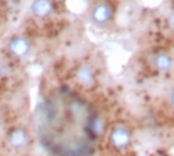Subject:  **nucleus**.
<instances>
[{
	"label": "nucleus",
	"mask_w": 174,
	"mask_h": 156,
	"mask_svg": "<svg viewBox=\"0 0 174 156\" xmlns=\"http://www.w3.org/2000/svg\"><path fill=\"white\" fill-rule=\"evenodd\" d=\"M155 66L159 70H168L171 67V58L167 54H158L155 58Z\"/></svg>",
	"instance_id": "obj_7"
},
{
	"label": "nucleus",
	"mask_w": 174,
	"mask_h": 156,
	"mask_svg": "<svg viewBox=\"0 0 174 156\" xmlns=\"http://www.w3.org/2000/svg\"><path fill=\"white\" fill-rule=\"evenodd\" d=\"M170 24H171V25L174 27V16H171V19H170Z\"/></svg>",
	"instance_id": "obj_9"
},
{
	"label": "nucleus",
	"mask_w": 174,
	"mask_h": 156,
	"mask_svg": "<svg viewBox=\"0 0 174 156\" xmlns=\"http://www.w3.org/2000/svg\"><path fill=\"white\" fill-rule=\"evenodd\" d=\"M91 129L95 132V134H101L103 129H104V120L101 117H95L91 120Z\"/></svg>",
	"instance_id": "obj_8"
},
{
	"label": "nucleus",
	"mask_w": 174,
	"mask_h": 156,
	"mask_svg": "<svg viewBox=\"0 0 174 156\" xmlns=\"http://www.w3.org/2000/svg\"><path fill=\"white\" fill-rule=\"evenodd\" d=\"M7 49L12 55H15L18 58H22L30 52V40L25 39V37H21V36L13 37V39L9 40Z\"/></svg>",
	"instance_id": "obj_1"
},
{
	"label": "nucleus",
	"mask_w": 174,
	"mask_h": 156,
	"mask_svg": "<svg viewBox=\"0 0 174 156\" xmlns=\"http://www.w3.org/2000/svg\"><path fill=\"white\" fill-rule=\"evenodd\" d=\"M52 12L51 0H33L31 3V13L37 18H45Z\"/></svg>",
	"instance_id": "obj_3"
},
{
	"label": "nucleus",
	"mask_w": 174,
	"mask_h": 156,
	"mask_svg": "<svg viewBox=\"0 0 174 156\" xmlns=\"http://www.w3.org/2000/svg\"><path fill=\"white\" fill-rule=\"evenodd\" d=\"M112 18V9L106 3H98L92 9V19L97 24H106Z\"/></svg>",
	"instance_id": "obj_2"
},
{
	"label": "nucleus",
	"mask_w": 174,
	"mask_h": 156,
	"mask_svg": "<svg viewBox=\"0 0 174 156\" xmlns=\"http://www.w3.org/2000/svg\"><path fill=\"white\" fill-rule=\"evenodd\" d=\"M112 143L118 147H122V146H127L130 143V134L127 129L124 128H116L113 129L112 132Z\"/></svg>",
	"instance_id": "obj_4"
},
{
	"label": "nucleus",
	"mask_w": 174,
	"mask_h": 156,
	"mask_svg": "<svg viewBox=\"0 0 174 156\" xmlns=\"http://www.w3.org/2000/svg\"><path fill=\"white\" fill-rule=\"evenodd\" d=\"M27 140H28V138H27V134H25L24 129H15V131H12L10 135H9L10 144H12L13 147H16V149L24 147V146L27 144Z\"/></svg>",
	"instance_id": "obj_5"
},
{
	"label": "nucleus",
	"mask_w": 174,
	"mask_h": 156,
	"mask_svg": "<svg viewBox=\"0 0 174 156\" xmlns=\"http://www.w3.org/2000/svg\"><path fill=\"white\" fill-rule=\"evenodd\" d=\"M171 103H173V106H174V92L171 94Z\"/></svg>",
	"instance_id": "obj_10"
},
{
	"label": "nucleus",
	"mask_w": 174,
	"mask_h": 156,
	"mask_svg": "<svg viewBox=\"0 0 174 156\" xmlns=\"http://www.w3.org/2000/svg\"><path fill=\"white\" fill-rule=\"evenodd\" d=\"M78 79H79V82L84 83V85H91V83L94 82L92 69H91V67H87V66L81 67V69L78 70Z\"/></svg>",
	"instance_id": "obj_6"
}]
</instances>
